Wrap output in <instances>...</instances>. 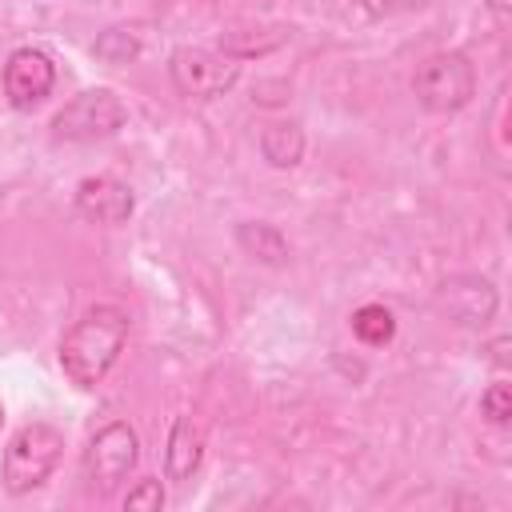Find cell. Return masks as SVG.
I'll return each instance as SVG.
<instances>
[{
	"label": "cell",
	"instance_id": "1",
	"mask_svg": "<svg viewBox=\"0 0 512 512\" xmlns=\"http://www.w3.org/2000/svg\"><path fill=\"white\" fill-rule=\"evenodd\" d=\"M128 312L116 304H92L60 340V368L76 388H96L128 344Z\"/></svg>",
	"mask_w": 512,
	"mask_h": 512
},
{
	"label": "cell",
	"instance_id": "2",
	"mask_svg": "<svg viewBox=\"0 0 512 512\" xmlns=\"http://www.w3.org/2000/svg\"><path fill=\"white\" fill-rule=\"evenodd\" d=\"M60 452H64V432L60 428H52L44 420H32V424L16 428V436L4 448V488H8V496L36 492L56 472Z\"/></svg>",
	"mask_w": 512,
	"mask_h": 512
},
{
	"label": "cell",
	"instance_id": "3",
	"mask_svg": "<svg viewBox=\"0 0 512 512\" xmlns=\"http://www.w3.org/2000/svg\"><path fill=\"white\" fill-rule=\"evenodd\" d=\"M136 460H140V440H136V428L128 420H108L104 428H96L88 448H84L88 492H96V496L116 492L132 476Z\"/></svg>",
	"mask_w": 512,
	"mask_h": 512
},
{
	"label": "cell",
	"instance_id": "4",
	"mask_svg": "<svg viewBox=\"0 0 512 512\" xmlns=\"http://www.w3.org/2000/svg\"><path fill=\"white\" fill-rule=\"evenodd\" d=\"M412 92L416 100L436 112V116H448V112H460L472 96H476V68L464 52H432L416 76H412Z\"/></svg>",
	"mask_w": 512,
	"mask_h": 512
},
{
	"label": "cell",
	"instance_id": "5",
	"mask_svg": "<svg viewBox=\"0 0 512 512\" xmlns=\"http://www.w3.org/2000/svg\"><path fill=\"white\" fill-rule=\"evenodd\" d=\"M124 100L112 88H84L76 92L56 116H52V136L68 144H92L108 140L124 128Z\"/></svg>",
	"mask_w": 512,
	"mask_h": 512
},
{
	"label": "cell",
	"instance_id": "6",
	"mask_svg": "<svg viewBox=\"0 0 512 512\" xmlns=\"http://www.w3.org/2000/svg\"><path fill=\"white\" fill-rule=\"evenodd\" d=\"M168 76L180 96L188 100H216L236 88L240 80V56L212 52V48H176L168 56Z\"/></svg>",
	"mask_w": 512,
	"mask_h": 512
},
{
	"label": "cell",
	"instance_id": "7",
	"mask_svg": "<svg viewBox=\"0 0 512 512\" xmlns=\"http://www.w3.org/2000/svg\"><path fill=\"white\" fill-rule=\"evenodd\" d=\"M436 304L440 312L460 324V328H484L496 308H500V292L488 276H472V272H460V276H448L440 288H436Z\"/></svg>",
	"mask_w": 512,
	"mask_h": 512
},
{
	"label": "cell",
	"instance_id": "8",
	"mask_svg": "<svg viewBox=\"0 0 512 512\" xmlns=\"http://www.w3.org/2000/svg\"><path fill=\"white\" fill-rule=\"evenodd\" d=\"M56 84V64L40 48H16L4 64V96L16 112H32Z\"/></svg>",
	"mask_w": 512,
	"mask_h": 512
},
{
	"label": "cell",
	"instance_id": "9",
	"mask_svg": "<svg viewBox=\"0 0 512 512\" xmlns=\"http://www.w3.org/2000/svg\"><path fill=\"white\" fill-rule=\"evenodd\" d=\"M76 212L92 224H124L136 208V196L124 180L116 176H84L76 184Z\"/></svg>",
	"mask_w": 512,
	"mask_h": 512
},
{
	"label": "cell",
	"instance_id": "10",
	"mask_svg": "<svg viewBox=\"0 0 512 512\" xmlns=\"http://www.w3.org/2000/svg\"><path fill=\"white\" fill-rule=\"evenodd\" d=\"M204 460V428L192 416H176L172 432H168V448H164V472L176 484H188L196 476Z\"/></svg>",
	"mask_w": 512,
	"mask_h": 512
},
{
	"label": "cell",
	"instance_id": "11",
	"mask_svg": "<svg viewBox=\"0 0 512 512\" xmlns=\"http://www.w3.org/2000/svg\"><path fill=\"white\" fill-rule=\"evenodd\" d=\"M236 244H240L252 260H260V264H268V268L288 264V240H284V232H280L276 224L244 220V224H236Z\"/></svg>",
	"mask_w": 512,
	"mask_h": 512
},
{
	"label": "cell",
	"instance_id": "12",
	"mask_svg": "<svg viewBox=\"0 0 512 512\" xmlns=\"http://www.w3.org/2000/svg\"><path fill=\"white\" fill-rule=\"evenodd\" d=\"M260 156L272 168H296L304 160V132L296 120H272L260 132Z\"/></svg>",
	"mask_w": 512,
	"mask_h": 512
},
{
	"label": "cell",
	"instance_id": "13",
	"mask_svg": "<svg viewBox=\"0 0 512 512\" xmlns=\"http://www.w3.org/2000/svg\"><path fill=\"white\" fill-rule=\"evenodd\" d=\"M352 332H356V340L380 348V344H388L396 336V316L384 304H360L352 312Z\"/></svg>",
	"mask_w": 512,
	"mask_h": 512
},
{
	"label": "cell",
	"instance_id": "14",
	"mask_svg": "<svg viewBox=\"0 0 512 512\" xmlns=\"http://www.w3.org/2000/svg\"><path fill=\"white\" fill-rule=\"evenodd\" d=\"M92 52H96L104 64H128V60L140 56V36H136L132 28H108V32L96 36Z\"/></svg>",
	"mask_w": 512,
	"mask_h": 512
},
{
	"label": "cell",
	"instance_id": "15",
	"mask_svg": "<svg viewBox=\"0 0 512 512\" xmlns=\"http://www.w3.org/2000/svg\"><path fill=\"white\" fill-rule=\"evenodd\" d=\"M480 416L496 428H508L512 420V388L504 380H492L484 392H480Z\"/></svg>",
	"mask_w": 512,
	"mask_h": 512
},
{
	"label": "cell",
	"instance_id": "16",
	"mask_svg": "<svg viewBox=\"0 0 512 512\" xmlns=\"http://www.w3.org/2000/svg\"><path fill=\"white\" fill-rule=\"evenodd\" d=\"M124 508H132V512H160L164 508V484L160 480H136L132 488H128V496H124Z\"/></svg>",
	"mask_w": 512,
	"mask_h": 512
},
{
	"label": "cell",
	"instance_id": "17",
	"mask_svg": "<svg viewBox=\"0 0 512 512\" xmlns=\"http://www.w3.org/2000/svg\"><path fill=\"white\" fill-rule=\"evenodd\" d=\"M356 4H360V8L368 12V16H376V20L384 16V20H388V16H404V12H420V8L428 4V0H356Z\"/></svg>",
	"mask_w": 512,
	"mask_h": 512
},
{
	"label": "cell",
	"instance_id": "18",
	"mask_svg": "<svg viewBox=\"0 0 512 512\" xmlns=\"http://www.w3.org/2000/svg\"><path fill=\"white\" fill-rule=\"evenodd\" d=\"M488 352H492V360H496V364L504 368V364H508V336H500V340H492V344H488Z\"/></svg>",
	"mask_w": 512,
	"mask_h": 512
},
{
	"label": "cell",
	"instance_id": "19",
	"mask_svg": "<svg viewBox=\"0 0 512 512\" xmlns=\"http://www.w3.org/2000/svg\"><path fill=\"white\" fill-rule=\"evenodd\" d=\"M492 4V12H504V0H488Z\"/></svg>",
	"mask_w": 512,
	"mask_h": 512
}]
</instances>
